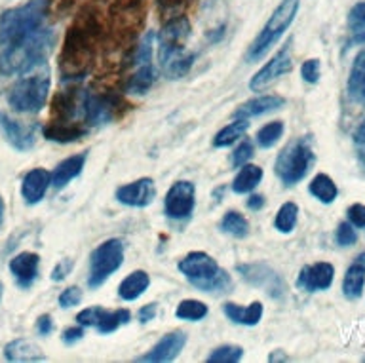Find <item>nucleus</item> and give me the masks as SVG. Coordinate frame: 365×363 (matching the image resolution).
Returning a JSON list of instances; mask_svg holds the SVG:
<instances>
[{
    "label": "nucleus",
    "instance_id": "nucleus-1",
    "mask_svg": "<svg viewBox=\"0 0 365 363\" xmlns=\"http://www.w3.org/2000/svg\"><path fill=\"white\" fill-rule=\"evenodd\" d=\"M53 46H56V33L51 29L40 27L21 42L0 51V74L11 76V74L29 73L34 67H42Z\"/></svg>",
    "mask_w": 365,
    "mask_h": 363
},
{
    "label": "nucleus",
    "instance_id": "nucleus-2",
    "mask_svg": "<svg viewBox=\"0 0 365 363\" xmlns=\"http://www.w3.org/2000/svg\"><path fill=\"white\" fill-rule=\"evenodd\" d=\"M46 0H29L23 6L6 10L0 16V48H10L38 31L46 19Z\"/></svg>",
    "mask_w": 365,
    "mask_h": 363
},
{
    "label": "nucleus",
    "instance_id": "nucleus-3",
    "mask_svg": "<svg viewBox=\"0 0 365 363\" xmlns=\"http://www.w3.org/2000/svg\"><path fill=\"white\" fill-rule=\"evenodd\" d=\"M93 34H96V29H93L91 19L74 23L73 27L68 29L61 57H59V67H61L65 80H76L86 73V68L91 61Z\"/></svg>",
    "mask_w": 365,
    "mask_h": 363
},
{
    "label": "nucleus",
    "instance_id": "nucleus-4",
    "mask_svg": "<svg viewBox=\"0 0 365 363\" xmlns=\"http://www.w3.org/2000/svg\"><path fill=\"white\" fill-rule=\"evenodd\" d=\"M179 272L204 293H225L232 287V280L213 257L204 251H192L179 261Z\"/></svg>",
    "mask_w": 365,
    "mask_h": 363
},
{
    "label": "nucleus",
    "instance_id": "nucleus-5",
    "mask_svg": "<svg viewBox=\"0 0 365 363\" xmlns=\"http://www.w3.org/2000/svg\"><path fill=\"white\" fill-rule=\"evenodd\" d=\"M299 6H301V0H282L279 2V6L274 10V14L270 16L267 25L262 27L261 33L257 34V39L253 40V44L250 46V50H247V61L257 63L267 56L268 50L291 27V23H293L297 11H299Z\"/></svg>",
    "mask_w": 365,
    "mask_h": 363
},
{
    "label": "nucleus",
    "instance_id": "nucleus-6",
    "mask_svg": "<svg viewBox=\"0 0 365 363\" xmlns=\"http://www.w3.org/2000/svg\"><path fill=\"white\" fill-rule=\"evenodd\" d=\"M314 164L312 145L304 137L291 141L287 147L278 154L274 171L285 187H293L301 183Z\"/></svg>",
    "mask_w": 365,
    "mask_h": 363
},
{
    "label": "nucleus",
    "instance_id": "nucleus-7",
    "mask_svg": "<svg viewBox=\"0 0 365 363\" xmlns=\"http://www.w3.org/2000/svg\"><path fill=\"white\" fill-rule=\"evenodd\" d=\"M48 91H50L48 71L23 76L8 91V105L16 113H38L46 105Z\"/></svg>",
    "mask_w": 365,
    "mask_h": 363
},
{
    "label": "nucleus",
    "instance_id": "nucleus-8",
    "mask_svg": "<svg viewBox=\"0 0 365 363\" xmlns=\"http://www.w3.org/2000/svg\"><path fill=\"white\" fill-rule=\"evenodd\" d=\"M124 261V244L116 238L103 242L91 251L90 257V278L88 285L91 290L101 287L113 276Z\"/></svg>",
    "mask_w": 365,
    "mask_h": 363
},
{
    "label": "nucleus",
    "instance_id": "nucleus-9",
    "mask_svg": "<svg viewBox=\"0 0 365 363\" xmlns=\"http://www.w3.org/2000/svg\"><path fill=\"white\" fill-rule=\"evenodd\" d=\"M124 114V99L114 93H90L84 91V118L88 128L110 124Z\"/></svg>",
    "mask_w": 365,
    "mask_h": 363
},
{
    "label": "nucleus",
    "instance_id": "nucleus-10",
    "mask_svg": "<svg viewBox=\"0 0 365 363\" xmlns=\"http://www.w3.org/2000/svg\"><path fill=\"white\" fill-rule=\"evenodd\" d=\"M188 36H190V23H188L187 17H173L165 23L158 34L160 63L168 61L170 57L181 53Z\"/></svg>",
    "mask_w": 365,
    "mask_h": 363
},
{
    "label": "nucleus",
    "instance_id": "nucleus-11",
    "mask_svg": "<svg viewBox=\"0 0 365 363\" xmlns=\"http://www.w3.org/2000/svg\"><path fill=\"white\" fill-rule=\"evenodd\" d=\"M196 204V187L190 181H177L165 194V215L175 221L190 217Z\"/></svg>",
    "mask_w": 365,
    "mask_h": 363
},
{
    "label": "nucleus",
    "instance_id": "nucleus-12",
    "mask_svg": "<svg viewBox=\"0 0 365 363\" xmlns=\"http://www.w3.org/2000/svg\"><path fill=\"white\" fill-rule=\"evenodd\" d=\"M238 274L242 278L251 284L253 287H261L272 297V299H279L284 295L285 285L282 282L278 274L274 272L272 268L267 267V265H238L236 267Z\"/></svg>",
    "mask_w": 365,
    "mask_h": 363
},
{
    "label": "nucleus",
    "instance_id": "nucleus-13",
    "mask_svg": "<svg viewBox=\"0 0 365 363\" xmlns=\"http://www.w3.org/2000/svg\"><path fill=\"white\" fill-rule=\"evenodd\" d=\"M293 68V63H291V51L289 44L285 46L284 50H279L276 56L270 59V61L264 65V67L259 71V73L253 74V78L250 82V90L251 91H261L264 88L272 84L274 80H278L279 76L291 73Z\"/></svg>",
    "mask_w": 365,
    "mask_h": 363
},
{
    "label": "nucleus",
    "instance_id": "nucleus-14",
    "mask_svg": "<svg viewBox=\"0 0 365 363\" xmlns=\"http://www.w3.org/2000/svg\"><path fill=\"white\" fill-rule=\"evenodd\" d=\"M154 198H156V187H154L153 179H148V177L122 185L116 190V200L120 204L130 205V208H145V205L153 204Z\"/></svg>",
    "mask_w": 365,
    "mask_h": 363
},
{
    "label": "nucleus",
    "instance_id": "nucleus-15",
    "mask_svg": "<svg viewBox=\"0 0 365 363\" xmlns=\"http://www.w3.org/2000/svg\"><path fill=\"white\" fill-rule=\"evenodd\" d=\"M335 278V267L331 262H316L302 267L297 278V285L304 291H325L329 290Z\"/></svg>",
    "mask_w": 365,
    "mask_h": 363
},
{
    "label": "nucleus",
    "instance_id": "nucleus-16",
    "mask_svg": "<svg viewBox=\"0 0 365 363\" xmlns=\"http://www.w3.org/2000/svg\"><path fill=\"white\" fill-rule=\"evenodd\" d=\"M185 344H187V335H185L182 331H171V333L164 335L158 342H156V347H153V350H148L145 356L137 358V362H173V359L181 354Z\"/></svg>",
    "mask_w": 365,
    "mask_h": 363
},
{
    "label": "nucleus",
    "instance_id": "nucleus-17",
    "mask_svg": "<svg viewBox=\"0 0 365 363\" xmlns=\"http://www.w3.org/2000/svg\"><path fill=\"white\" fill-rule=\"evenodd\" d=\"M40 257L31 251H23L10 261V272L21 290H29L38 278Z\"/></svg>",
    "mask_w": 365,
    "mask_h": 363
},
{
    "label": "nucleus",
    "instance_id": "nucleus-18",
    "mask_svg": "<svg viewBox=\"0 0 365 363\" xmlns=\"http://www.w3.org/2000/svg\"><path fill=\"white\" fill-rule=\"evenodd\" d=\"M0 128L4 131L6 139L17 148V150H31L34 147V128H27L21 122L11 120L8 114L0 113Z\"/></svg>",
    "mask_w": 365,
    "mask_h": 363
},
{
    "label": "nucleus",
    "instance_id": "nucleus-19",
    "mask_svg": "<svg viewBox=\"0 0 365 363\" xmlns=\"http://www.w3.org/2000/svg\"><path fill=\"white\" fill-rule=\"evenodd\" d=\"M51 181V175L42 168H34L23 177L21 183V194L27 204H38L40 200L44 198L48 185Z\"/></svg>",
    "mask_w": 365,
    "mask_h": 363
},
{
    "label": "nucleus",
    "instance_id": "nucleus-20",
    "mask_svg": "<svg viewBox=\"0 0 365 363\" xmlns=\"http://www.w3.org/2000/svg\"><path fill=\"white\" fill-rule=\"evenodd\" d=\"M4 358L8 362H21V363H31V362H46V356L42 352V348L38 344H34L29 339H16V341L8 342L4 347Z\"/></svg>",
    "mask_w": 365,
    "mask_h": 363
},
{
    "label": "nucleus",
    "instance_id": "nucleus-21",
    "mask_svg": "<svg viewBox=\"0 0 365 363\" xmlns=\"http://www.w3.org/2000/svg\"><path fill=\"white\" fill-rule=\"evenodd\" d=\"M285 105V99L279 96H261L255 97V99H250L245 101L244 105H240L238 111L234 113L236 118H253V116H262V114L272 113V111H278Z\"/></svg>",
    "mask_w": 365,
    "mask_h": 363
},
{
    "label": "nucleus",
    "instance_id": "nucleus-22",
    "mask_svg": "<svg viewBox=\"0 0 365 363\" xmlns=\"http://www.w3.org/2000/svg\"><path fill=\"white\" fill-rule=\"evenodd\" d=\"M86 158H88V153H80L71 156V158L63 160L61 164H57V168L53 170V173H51V185L56 188L67 187L74 177H78L80 173H82Z\"/></svg>",
    "mask_w": 365,
    "mask_h": 363
},
{
    "label": "nucleus",
    "instance_id": "nucleus-23",
    "mask_svg": "<svg viewBox=\"0 0 365 363\" xmlns=\"http://www.w3.org/2000/svg\"><path fill=\"white\" fill-rule=\"evenodd\" d=\"M222 312L227 316L230 322L238 325H247V327H253L261 322L262 318V305L259 301L251 302L250 307H238V305H234V302H227L225 307H222Z\"/></svg>",
    "mask_w": 365,
    "mask_h": 363
},
{
    "label": "nucleus",
    "instance_id": "nucleus-24",
    "mask_svg": "<svg viewBox=\"0 0 365 363\" xmlns=\"http://www.w3.org/2000/svg\"><path fill=\"white\" fill-rule=\"evenodd\" d=\"M348 96L358 105H365V48L359 51L348 76Z\"/></svg>",
    "mask_w": 365,
    "mask_h": 363
},
{
    "label": "nucleus",
    "instance_id": "nucleus-25",
    "mask_svg": "<svg viewBox=\"0 0 365 363\" xmlns=\"http://www.w3.org/2000/svg\"><path fill=\"white\" fill-rule=\"evenodd\" d=\"M365 287V267L361 262L354 261L350 265V268L344 274V280H342V293L350 301H356L359 297L364 295Z\"/></svg>",
    "mask_w": 365,
    "mask_h": 363
},
{
    "label": "nucleus",
    "instance_id": "nucleus-26",
    "mask_svg": "<svg viewBox=\"0 0 365 363\" xmlns=\"http://www.w3.org/2000/svg\"><path fill=\"white\" fill-rule=\"evenodd\" d=\"M148 285H150L148 274L145 270H135V272H131L118 285L120 299H124V301H135V299H139L148 290Z\"/></svg>",
    "mask_w": 365,
    "mask_h": 363
},
{
    "label": "nucleus",
    "instance_id": "nucleus-27",
    "mask_svg": "<svg viewBox=\"0 0 365 363\" xmlns=\"http://www.w3.org/2000/svg\"><path fill=\"white\" fill-rule=\"evenodd\" d=\"M156 78H158V73L156 68L153 67V63H147V65H139L137 73L128 80V86L125 90L128 93H135V96H145L154 84H156Z\"/></svg>",
    "mask_w": 365,
    "mask_h": 363
},
{
    "label": "nucleus",
    "instance_id": "nucleus-28",
    "mask_svg": "<svg viewBox=\"0 0 365 363\" xmlns=\"http://www.w3.org/2000/svg\"><path fill=\"white\" fill-rule=\"evenodd\" d=\"M88 131L82 126H67V124H48L44 128V137L56 143H73L88 136Z\"/></svg>",
    "mask_w": 365,
    "mask_h": 363
},
{
    "label": "nucleus",
    "instance_id": "nucleus-29",
    "mask_svg": "<svg viewBox=\"0 0 365 363\" xmlns=\"http://www.w3.org/2000/svg\"><path fill=\"white\" fill-rule=\"evenodd\" d=\"M262 175H264V173H262V168H259V165L244 164L242 165V170L238 171V175L234 177L232 190L236 194L251 193V190L262 181Z\"/></svg>",
    "mask_w": 365,
    "mask_h": 363
},
{
    "label": "nucleus",
    "instance_id": "nucleus-30",
    "mask_svg": "<svg viewBox=\"0 0 365 363\" xmlns=\"http://www.w3.org/2000/svg\"><path fill=\"white\" fill-rule=\"evenodd\" d=\"M308 190L322 204H333L336 194H339V188H336L335 181L329 175H325V173H318V175L314 177L310 185H308Z\"/></svg>",
    "mask_w": 365,
    "mask_h": 363
},
{
    "label": "nucleus",
    "instance_id": "nucleus-31",
    "mask_svg": "<svg viewBox=\"0 0 365 363\" xmlns=\"http://www.w3.org/2000/svg\"><path fill=\"white\" fill-rule=\"evenodd\" d=\"M247 130H250V122L245 118H238L236 122H232V124L225 126V128L213 137V147H228V145H232V143H236L238 139H242V137L247 133Z\"/></svg>",
    "mask_w": 365,
    "mask_h": 363
},
{
    "label": "nucleus",
    "instance_id": "nucleus-32",
    "mask_svg": "<svg viewBox=\"0 0 365 363\" xmlns=\"http://www.w3.org/2000/svg\"><path fill=\"white\" fill-rule=\"evenodd\" d=\"M194 59H196V53H182V51L181 53H177V56L170 57L168 61L162 63L165 76L171 80L182 78V76L192 68Z\"/></svg>",
    "mask_w": 365,
    "mask_h": 363
},
{
    "label": "nucleus",
    "instance_id": "nucleus-33",
    "mask_svg": "<svg viewBox=\"0 0 365 363\" xmlns=\"http://www.w3.org/2000/svg\"><path fill=\"white\" fill-rule=\"evenodd\" d=\"M221 230L234 238H245L250 234V223L238 211H227L221 221Z\"/></svg>",
    "mask_w": 365,
    "mask_h": 363
},
{
    "label": "nucleus",
    "instance_id": "nucleus-34",
    "mask_svg": "<svg viewBox=\"0 0 365 363\" xmlns=\"http://www.w3.org/2000/svg\"><path fill=\"white\" fill-rule=\"evenodd\" d=\"M297 217H299V208L293 202H285L282 208L276 213V219H274V227L276 230L282 234L293 232V228L297 225Z\"/></svg>",
    "mask_w": 365,
    "mask_h": 363
},
{
    "label": "nucleus",
    "instance_id": "nucleus-35",
    "mask_svg": "<svg viewBox=\"0 0 365 363\" xmlns=\"http://www.w3.org/2000/svg\"><path fill=\"white\" fill-rule=\"evenodd\" d=\"M131 314L130 310H125V308H120V310H114V312H103L101 319H99V324L96 325L97 331L103 333V335H107V333H113L120 327V325H125L130 322Z\"/></svg>",
    "mask_w": 365,
    "mask_h": 363
},
{
    "label": "nucleus",
    "instance_id": "nucleus-36",
    "mask_svg": "<svg viewBox=\"0 0 365 363\" xmlns=\"http://www.w3.org/2000/svg\"><path fill=\"white\" fill-rule=\"evenodd\" d=\"M175 316L185 322H200L207 316V307L202 301H194V299H187L177 305Z\"/></svg>",
    "mask_w": 365,
    "mask_h": 363
},
{
    "label": "nucleus",
    "instance_id": "nucleus-37",
    "mask_svg": "<svg viewBox=\"0 0 365 363\" xmlns=\"http://www.w3.org/2000/svg\"><path fill=\"white\" fill-rule=\"evenodd\" d=\"M282 136H284V122L276 120L257 131V145L261 148H270L282 139Z\"/></svg>",
    "mask_w": 365,
    "mask_h": 363
},
{
    "label": "nucleus",
    "instance_id": "nucleus-38",
    "mask_svg": "<svg viewBox=\"0 0 365 363\" xmlns=\"http://www.w3.org/2000/svg\"><path fill=\"white\" fill-rule=\"evenodd\" d=\"M244 358V348L236 344H222L210 354V363H238Z\"/></svg>",
    "mask_w": 365,
    "mask_h": 363
},
{
    "label": "nucleus",
    "instance_id": "nucleus-39",
    "mask_svg": "<svg viewBox=\"0 0 365 363\" xmlns=\"http://www.w3.org/2000/svg\"><path fill=\"white\" fill-rule=\"evenodd\" d=\"M348 25L354 34L356 42H364L365 40V2H359L350 10L348 14Z\"/></svg>",
    "mask_w": 365,
    "mask_h": 363
},
{
    "label": "nucleus",
    "instance_id": "nucleus-40",
    "mask_svg": "<svg viewBox=\"0 0 365 363\" xmlns=\"http://www.w3.org/2000/svg\"><path fill=\"white\" fill-rule=\"evenodd\" d=\"M156 40V34L148 33L145 39L141 40V44L137 46L135 51V65H147V63H153V44Z\"/></svg>",
    "mask_w": 365,
    "mask_h": 363
},
{
    "label": "nucleus",
    "instance_id": "nucleus-41",
    "mask_svg": "<svg viewBox=\"0 0 365 363\" xmlns=\"http://www.w3.org/2000/svg\"><path fill=\"white\" fill-rule=\"evenodd\" d=\"M335 240L339 245L348 247V245H354L358 242V234H356V230H354V227L350 223H341L339 228H336Z\"/></svg>",
    "mask_w": 365,
    "mask_h": 363
},
{
    "label": "nucleus",
    "instance_id": "nucleus-42",
    "mask_svg": "<svg viewBox=\"0 0 365 363\" xmlns=\"http://www.w3.org/2000/svg\"><path fill=\"white\" fill-rule=\"evenodd\" d=\"M251 158H253V145L245 139V141H242L238 147L234 148L232 165L234 168H242V165L247 164Z\"/></svg>",
    "mask_w": 365,
    "mask_h": 363
},
{
    "label": "nucleus",
    "instance_id": "nucleus-43",
    "mask_svg": "<svg viewBox=\"0 0 365 363\" xmlns=\"http://www.w3.org/2000/svg\"><path fill=\"white\" fill-rule=\"evenodd\" d=\"M103 312H105V308L101 307H91V308H86L82 312L76 316V322L80 325H84V327H96L99 324V319H101Z\"/></svg>",
    "mask_w": 365,
    "mask_h": 363
},
{
    "label": "nucleus",
    "instance_id": "nucleus-44",
    "mask_svg": "<svg viewBox=\"0 0 365 363\" xmlns=\"http://www.w3.org/2000/svg\"><path fill=\"white\" fill-rule=\"evenodd\" d=\"M319 59H308V61L302 63L301 67V76L304 82H308V84H316L319 80Z\"/></svg>",
    "mask_w": 365,
    "mask_h": 363
},
{
    "label": "nucleus",
    "instance_id": "nucleus-45",
    "mask_svg": "<svg viewBox=\"0 0 365 363\" xmlns=\"http://www.w3.org/2000/svg\"><path fill=\"white\" fill-rule=\"evenodd\" d=\"M80 301H82V291L76 285H71L59 295V307L61 308H73L80 305Z\"/></svg>",
    "mask_w": 365,
    "mask_h": 363
},
{
    "label": "nucleus",
    "instance_id": "nucleus-46",
    "mask_svg": "<svg viewBox=\"0 0 365 363\" xmlns=\"http://www.w3.org/2000/svg\"><path fill=\"white\" fill-rule=\"evenodd\" d=\"M354 147H356V153H358L359 164L365 171V120L358 126V130L354 133Z\"/></svg>",
    "mask_w": 365,
    "mask_h": 363
},
{
    "label": "nucleus",
    "instance_id": "nucleus-47",
    "mask_svg": "<svg viewBox=\"0 0 365 363\" xmlns=\"http://www.w3.org/2000/svg\"><path fill=\"white\" fill-rule=\"evenodd\" d=\"M348 223L352 227L365 228V205L364 204H354L348 208Z\"/></svg>",
    "mask_w": 365,
    "mask_h": 363
},
{
    "label": "nucleus",
    "instance_id": "nucleus-48",
    "mask_svg": "<svg viewBox=\"0 0 365 363\" xmlns=\"http://www.w3.org/2000/svg\"><path fill=\"white\" fill-rule=\"evenodd\" d=\"M73 261L71 259H63L61 262H57L56 268L51 270V280L53 282H61V280H65L71 274V270H73Z\"/></svg>",
    "mask_w": 365,
    "mask_h": 363
},
{
    "label": "nucleus",
    "instance_id": "nucleus-49",
    "mask_svg": "<svg viewBox=\"0 0 365 363\" xmlns=\"http://www.w3.org/2000/svg\"><path fill=\"white\" fill-rule=\"evenodd\" d=\"M36 331H38V335H42V337L50 335L51 331H53V319H51L50 314L40 316L38 322H36Z\"/></svg>",
    "mask_w": 365,
    "mask_h": 363
},
{
    "label": "nucleus",
    "instance_id": "nucleus-50",
    "mask_svg": "<svg viewBox=\"0 0 365 363\" xmlns=\"http://www.w3.org/2000/svg\"><path fill=\"white\" fill-rule=\"evenodd\" d=\"M82 337H84V329H82V327H68V329L63 331V342H65V344H74V342H78Z\"/></svg>",
    "mask_w": 365,
    "mask_h": 363
},
{
    "label": "nucleus",
    "instance_id": "nucleus-51",
    "mask_svg": "<svg viewBox=\"0 0 365 363\" xmlns=\"http://www.w3.org/2000/svg\"><path fill=\"white\" fill-rule=\"evenodd\" d=\"M156 307H158V305H145V307L141 308V310H139V312H137V318H139V322H141V324H148V322H153V318L154 316H156Z\"/></svg>",
    "mask_w": 365,
    "mask_h": 363
},
{
    "label": "nucleus",
    "instance_id": "nucleus-52",
    "mask_svg": "<svg viewBox=\"0 0 365 363\" xmlns=\"http://www.w3.org/2000/svg\"><path fill=\"white\" fill-rule=\"evenodd\" d=\"M247 208L253 211H259L264 208V196H261V194H253L250 200H247Z\"/></svg>",
    "mask_w": 365,
    "mask_h": 363
},
{
    "label": "nucleus",
    "instance_id": "nucleus-53",
    "mask_svg": "<svg viewBox=\"0 0 365 363\" xmlns=\"http://www.w3.org/2000/svg\"><path fill=\"white\" fill-rule=\"evenodd\" d=\"M287 356H284V354H282V350H276V352L274 354H270V356H268V362H287Z\"/></svg>",
    "mask_w": 365,
    "mask_h": 363
},
{
    "label": "nucleus",
    "instance_id": "nucleus-54",
    "mask_svg": "<svg viewBox=\"0 0 365 363\" xmlns=\"http://www.w3.org/2000/svg\"><path fill=\"white\" fill-rule=\"evenodd\" d=\"M4 221V198L0 196V225Z\"/></svg>",
    "mask_w": 365,
    "mask_h": 363
},
{
    "label": "nucleus",
    "instance_id": "nucleus-55",
    "mask_svg": "<svg viewBox=\"0 0 365 363\" xmlns=\"http://www.w3.org/2000/svg\"><path fill=\"white\" fill-rule=\"evenodd\" d=\"M356 261H358V262H361V265H364V267H365V253H361V255H358V257H356Z\"/></svg>",
    "mask_w": 365,
    "mask_h": 363
},
{
    "label": "nucleus",
    "instance_id": "nucleus-56",
    "mask_svg": "<svg viewBox=\"0 0 365 363\" xmlns=\"http://www.w3.org/2000/svg\"><path fill=\"white\" fill-rule=\"evenodd\" d=\"M162 4H177V2H181V0H160Z\"/></svg>",
    "mask_w": 365,
    "mask_h": 363
},
{
    "label": "nucleus",
    "instance_id": "nucleus-57",
    "mask_svg": "<svg viewBox=\"0 0 365 363\" xmlns=\"http://www.w3.org/2000/svg\"><path fill=\"white\" fill-rule=\"evenodd\" d=\"M2 293H4V285L0 284V301H2Z\"/></svg>",
    "mask_w": 365,
    "mask_h": 363
}]
</instances>
